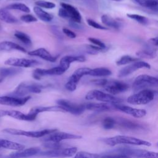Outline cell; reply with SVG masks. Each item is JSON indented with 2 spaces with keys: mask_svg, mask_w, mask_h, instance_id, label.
<instances>
[{
  "mask_svg": "<svg viewBox=\"0 0 158 158\" xmlns=\"http://www.w3.org/2000/svg\"><path fill=\"white\" fill-rule=\"evenodd\" d=\"M102 141L106 144L110 146H114L117 144H130L146 146H151V143L148 141L125 135H117L112 137L106 138L103 139Z\"/></svg>",
  "mask_w": 158,
  "mask_h": 158,
  "instance_id": "obj_1",
  "label": "cell"
},
{
  "mask_svg": "<svg viewBox=\"0 0 158 158\" xmlns=\"http://www.w3.org/2000/svg\"><path fill=\"white\" fill-rule=\"evenodd\" d=\"M114 152L115 153L124 154L128 157H133L136 158H158V154L156 152L130 147L119 148L114 150Z\"/></svg>",
  "mask_w": 158,
  "mask_h": 158,
  "instance_id": "obj_2",
  "label": "cell"
},
{
  "mask_svg": "<svg viewBox=\"0 0 158 158\" xmlns=\"http://www.w3.org/2000/svg\"><path fill=\"white\" fill-rule=\"evenodd\" d=\"M156 94V91L146 89L135 93L127 98V102L133 105L146 104L152 101Z\"/></svg>",
  "mask_w": 158,
  "mask_h": 158,
  "instance_id": "obj_3",
  "label": "cell"
},
{
  "mask_svg": "<svg viewBox=\"0 0 158 158\" xmlns=\"http://www.w3.org/2000/svg\"><path fill=\"white\" fill-rule=\"evenodd\" d=\"M43 86L41 84L33 82H22L20 83L12 93V96L25 97L29 93H40Z\"/></svg>",
  "mask_w": 158,
  "mask_h": 158,
  "instance_id": "obj_4",
  "label": "cell"
},
{
  "mask_svg": "<svg viewBox=\"0 0 158 158\" xmlns=\"http://www.w3.org/2000/svg\"><path fill=\"white\" fill-rule=\"evenodd\" d=\"M158 85V79L148 75H138L134 80L133 88L135 91L146 89L150 87H156Z\"/></svg>",
  "mask_w": 158,
  "mask_h": 158,
  "instance_id": "obj_5",
  "label": "cell"
},
{
  "mask_svg": "<svg viewBox=\"0 0 158 158\" xmlns=\"http://www.w3.org/2000/svg\"><path fill=\"white\" fill-rule=\"evenodd\" d=\"M57 131V129H45L38 131H25L22 130L15 129V128H5L2 130L3 132L9 133L13 135L25 136L31 138H41L46 135L51 134Z\"/></svg>",
  "mask_w": 158,
  "mask_h": 158,
  "instance_id": "obj_6",
  "label": "cell"
},
{
  "mask_svg": "<svg viewBox=\"0 0 158 158\" xmlns=\"http://www.w3.org/2000/svg\"><path fill=\"white\" fill-rule=\"evenodd\" d=\"M85 98L87 100L96 99L98 101H99L103 102L111 103V104L120 103L122 102V99L120 98H116L112 94H110L109 93H106L97 89H94L89 91L86 94Z\"/></svg>",
  "mask_w": 158,
  "mask_h": 158,
  "instance_id": "obj_7",
  "label": "cell"
},
{
  "mask_svg": "<svg viewBox=\"0 0 158 158\" xmlns=\"http://www.w3.org/2000/svg\"><path fill=\"white\" fill-rule=\"evenodd\" d=\"M77 148L76 147H70L65 148H59L42 152L40 154V155L48 157L64 158L72 157L77 153Z\"/></svg>",
  "mask_w": 158,
  "mask_h": 158,
  "instance_id": "obj_8",
  "label": "cell"
},
{
  "mask_svg": "<svg viewBox=\"0 0 158 158\" xmlns=\"http://www.w3.org/2000/svg\"><path fill=\"white\" fill-rule=\"evenodd\" d=\"M91 69L88 67H81L74 71L65 85V88L70 91H73L76 89L77 84L80 79L85 75H89Z\"/></svg>",
  "mask_w": 158,
  "mask_h": 158,
  "instance_id": "obj_9",
  "label": "cell"
},
{
  "mask_svg": "<svg viewBox=\"0 0 158 158\" xmlns=\"http://www.w3.org/2000/svg\"><path fill=\"white\" fill-rule=\"evenodd\" d=\"M58 106H60L64 110L74 115H80L85 110L84 104H78L69 100L60 99L57 101Z\"/></svg>",
  "mask_w": 158,
  "mask_h": 158,
  "instance_id": "obj_10",
  "label": "cell"
},
{
  "mask_svg": "<svg viewBox=\"0 0 158 158\" xmlns=\"http://www.w3.org/2000/svg\"><path fill=\"white\" fill-rule=\"evenodd\" d=\"M103 88L110 94H117L126 91L129 86L126 83L121 81L107 80Z\"/></svg>",
  "mask_w": 158,
  "mask_h": 158,
  "instance_id": "obj_11",
  "label": "cell"
},
{
  "mask_svg": "<svg viewBox=\"0 0 158 158\" xmlns=\"http://www.w3.org/2000/svg\"><path fill=\"white\" fill-rule=\"evenodd\" d=\"M9 116L18 120H25V121H32L35 120L37 115L31 112L25 114L20 111L15 110H2L0 109V117Z\"/></svg>",
  "mask_w": 158,
  "mask_h": 158,
  "instance_id": "obj_12",
  "label": "cell"
},
{
  "mask_svg": "<svg viewBox=\"0 0 158 158\" xmlns=\"http://www.w3.org/2000/svg\"><path fill=\"white\" fill-rule=\"evenodd\" d=\"M143 68L150 69L151 65L146 62L138 60L134 62H132L131 64L124 67L122 69H120L118 73V77L120 78L127 77V75L132 73L135 71Z\"/></svg>",
  "mask_w": 158,
  "mask_h": 158,
  "instance_id": "obj_13",
  "label": "cell"
},
{
  "mask_svg": "<svg viewBox=\"0 0 158 158\" xmlns=\"http://www.w3.org/2000/svg\"><path fill=\"white\" fill-rule=\"evenodd\" d=\"M66 70L62 67L61 66H57L55 67H52L48 69H36L33 73V77L36 80H40L43 77L46 75H60L63 74Z\"/></svg>",
  "mask_w": 158,
  "mask_h": 158,
  "instance_id": "obj_14",
  "label": "cell"
},
{
  "mask_svg": "<svg viewBox=\"0 0 158 158\" xmlns=\"http://www.w3.org/2000/svg\"><path fill=\"white\" fill-rule=\"evenodd\" d=\"M4 64L12 67H31L40 64V62L36 60L28 59L25 58H15L11 57L4 62Z\"/></svg>",
  "mask_w": 158,
  "mask_h": 158,
  "instance_id": "obj_15",
  "label": "cell"
},
{
  "mask_svg": "<svg viewBox=\"0 0 158 158\" xmlns=\"http://www.w3.org/2000/svg\"><path fill=\"white\" fill-rule=\"evenodd\" d=\"M56 131L48 135V136L46 137L44 139V140L45 141L60 143L63 140L78 139H81L82 138L81 136L78 135L69 133L66 132H56Z\"/></svg>",
  "mask_w": 158,
  "mask_h": 158,
  "instance_id": "obj_16",
  "label": "cell"
},
{
  "mask_svg": "<svg viewBox=\"0 0 158 158\" xmlns=\"http://www.w3.org/2000/svg\"><path fill=\"white\" fill-rule=\"evenodd\" d=\"M31 97L27 96L25 97H15L12 96H0V104L18 107L23 106Z\"/></svg>",
  "mask_w": 158,
  "mask_h": 158,
  "instance_id": "obj_17",
  "label": "cell"
},
{
  "mask_svg": "<svg viewBox=\"0 0 158 158\" xmlns=\"http://www.w3.org/2000/svg\"><path fill=\"white\" fill-rule=\"evenodd\" d=\"M113 106L117 109L118 110L126 113L127 114H129L134 117L136 118H141L146 115V111L144 109H136L133 108L128 106L121 104L120 103H117V104H112Z\"/></svg>",
  "mask_w": 158,
  "mask_h": 158,
  "instance_id": "obj_18",
  "label": "cell"
},
{
  "mask_svg": "<svg viewBox=\"0 0 158 158\" xmlns=\"http://www.w3.org/2000/svg\"><path fill=\"white\" fill-rule=\"evenodd\" d=\"M115 125H118L120 127H122L124 129L127 130H135L139 129H143L144 126L138 122L135 121H132L128 120L127 118H121L115 119Z\"/></svg>",
  "mask_w": 158,
  "mask_h": 158,
  "instance_id": "obj_19",
  "label": "cell"
},
{
  "mask_svg": "<svg viewBox=\"0 0 158 158\" xmlns=\"http://www.w3.org/2000/svg\"><path fill=\"white\" fill-rule=\"evenodd\" d=\"M61 7L64 8L67 12L69 19H71L75 23H80L81 21V15L77 8L71 4L62 2L60 3Z\"/></svg>",
  "mask_w": 158,
  "mask_h": 158,
  "instance_id": "obj_20",
  "label": "cell"
},
{
  "mask_svg": "<svg viewBox=\"0 0 158 158\" xmlns=\"http://www.w3.org/2000/svg\"><path fill=\"white\" fill-rule=\"evenodd\" d=\"M40 149L38 148H30L28 149L18 151L17 152L11 153L7 156V158H26L35 156L40 153Z\"/></svg>",
  "mask_w": 158,
  "mask_h": 158,
  "instance_id": "obj_21",
  "label": "cell"
},
{
  "mask_svg": "<svg viewBox=\"0 0 158 158\" xmlns=\"http://www.w3.org/2000/svg\"><path fill=\"white\" fill-rule=\"evenodd\" d=\"M28 54L30 56L40 57V58L51 62H54L57 58V57L52 56L49 51H48L46 49L43 48H38L33 51H31L28 52Z\"/></svg>",
  "mask_w": 158,
  "mask_h": 158,
  "instance_id": "obj_22",
  "label": "cell"
},
{
  "mask_svg": "<svg viewBox=\"0 0 158 158\" xmlns=\"http://www.w3.org/2000/svg\"><path fill=\"white\" fill-rule=\"evenodd\" d=\"M85 61H86V58L83 56H65L60 59L59 65L67 70L72 62Z\"/></svg>",
  "mask_w": 158,
  "mask_h": 158,
  "instance_id": "obj_23",
  "label": "cell"
},
{
  "mask_svg": "<svg viewBox=\"0 0 158 158\" xmlns=\"http://www.w3.org/2000/svg\"><path fill=\"white\" fill-rule=\"evenodd\" d=\"M43 112H64V110L60 106L58 105L51 106H35L32 107L30 110V112L36 115Z\"/></svg>",
  "mask_w": 158,
  "mask_h": 158,
  "instance_id": "obj_24",
  "label": "cell"
},
{
  "mask_svg": "<svg viewBox=\"0 0 158 158\" xmlns=\"http://www.w3.org/2000/svg\"><path fill=\"white\" fill-rule=\"evenodd\" d=\"M12 50H17L23 52H26V49L19 44L11 41L0 42V51H10Z\"/></svg>",
  "mask_w": 158,
  "mask_h": 158,
  "instance_id": "obj_25",
  "label": "cell"
},
{
  "mask_svg": "<svg viewBox=\"0 0 158 158\" xmlns=\"http://www.w3.org/2000/svg\"><path fill=\"white\" fill-rule=\"evenodd\" d=\"M1 148L18 151H21L24 149L25 146L22 144L14 142L10 140H7L5 139H0V148Z\"/></svg>",
  "mask_w": 158,
  "mask_h": 158,
  "instance_id": "obj_26",
  "label": "cell"
},
{
  "mask_svg": "<svg viewBox=\"0 0 158 158\" xmlns=\"http://www.w3.org/2000/svg\"><path fill=\"white\" fill-rule=\"evenodd\" d=\"M85 110H91L96 112H103L109 110L110 107L106 103H94V102H89L84 104Z\"/></svg>",
  "mask_w": 158,
  "mask_h": 158,
  "instance_id": "obj_27",
  "label": "cell"
},
{
  "mask_svg": "<svg viewBox=\"0 0 158 158\" xmlns=\"http://www.w3.org/2000/svg\"><path fill=\"white\" fill-rule=\"evenodd\" d=\"M101 19L102 22L108 27H110L114 29H119L121 27V23L119 22H118L109 15H102Z\"/></svg>",
  "mask_w": 158,
  "mask_h": 158,
  "instance_id": "obj_28",
  "label": "cell"
},
{
  "mask_svg": "<svg viewBox=\"0 0 158 158\" xmlns=\"http://www.w3.org/2000/svg\"><path fill=\"white\" fill-rule=\"evenodd\" d=\"M0 20L8 23L18 22L17 19L11 14L6 8L0 9Z\"/></svg>",
  "mask_w": 158,
  "mask_h": 158,
  "instance_id": "obj_29",
  "label": "cell"
},
{
  "mask_svg": "<svg viewBox=\"0 0 158 158\" xmlns=\"http://www.w3.org/2000/svg\"><path fill=\"white\" fill-rule=\"evenodd\" d=\"M136 54L138 57L141 58L153 59L157 56V49L156 48L149 47L138 51Z\"/></svg>",
  "mask_w": 158,
  "mask_h": 158,
  "instance_id": "obj_30",
  "label": "cell"
},
{
  "mask_svg": "<svg viewBox=\"0 0 158 158\" xmlns=\"http://www.w3.org/2000/svg\"><path fill=\"white\" fill-rule=\"evenodd\" d=\"M33 11L36 15L42 21L49 22L51 21L53 19V15L44 10L38 6H35L33 7Z\"/></svg>",
  "mask_w": 158,
  "mask_h": 158,
  "instance_id": "obj_31",
  "label": "cell"
},
{
  "mask_svg": "<svg viewBox=\"0 0 158 158\" xmlns=\"http://www.w3.org/2000/svg\"><path fill=\"white\" fill-rule=\"evenodd\" d=\"M141 6L157 10L158 7V0H133Z\"/></svg>",
  "mask_w": 158,
  "mask_h": 158,
  "instance_id": "obj_32",
  "label": "cell"
},
{
  "mask_svg": "<svg viewBox=\"0 0 158 158\" xmlns=\"http://www.w3.org/2000/svg\"><path fill=\"white\" fill-rule=\"evenodd\" d=\"M112 74V72L105 67H99L91 69L89 75L94 77H106Z\"/></svg>",
  "mask_w": 158,
  "mask_h": 158,
  "instance_id": "obj_33",
  "label": "cell"
},
{
  "mask_svg": "<svg viewBox=\"0 0 158 158\" xmlns=\"http://www.w3.org/2000/svg\"><path fill=\"white\" fill-rule=\"evenodd\" d=\"M22 71L21 69L15 67H7L0 69V76L2 77H6L9 76H13L20 73Z\"/></svg>",
  "mask_w": 158,
  "mask_h": 158,
  "instance_id": "obj_34",
  "label": "cell"
},
{
  "mask_svg": "<svg viewBox=\"0 0 158 158\" xmlns=\"http://www.w3.org/2000/svg\"><path fill=\"white\" fill-rule=\"evenodd\" d=\"M138 60H139V58L138 57H134L131 56L125 55L122 56L118 60H117L116 64L117 65H126L129 63L134 62Z\"/></svg>",
  "mask_w": 158,
  "mask_h": 158,
  "instance_id": "obj_35",
  "label": "cell"
},
{
  "mask_svg": "<svg viewBox=\"0 0 158 158\" xmlns=\"http://www.w3.org/2000/svg\"><path fill=\"white\" fill-rule=\"evenodd\" d=\"M14 36L25 44L30 45L31 44V40L30 36L22 31H16L14 33Z\"/></svg>",
  "mask_w": 158,
  "mask_h": 158,
  "instance_id": "obj_36",
  "label": "cell"
},
{
  "mask_svg": "<svg viewBox=\"0 0 158 158\" xmlns=\"http://www.w3.org/2000/svg\"><path fill=\"white\" fill-rule=\"evenodd\" d=\"M6 9H13V10H19L24 12H27L28 13L30 12V9H29V7L26 6L24 4H22V3H14V4H9L8 5L6 8Z\"/></svg>",
  "mask_w": 158,
  "mask_h": 158,
  "instance_id": "obj_37",
  "label": "cell"
},
{
  "mask_svg": "<svg viewBox=\"0 0 158 158\" xmlns=\"http://www.w3.org/2000/svg\"><path fill=\"white\" fill-rule=\"evenodd\" d=\"M102 125L106 130L114 128L115 127V120L113 117H106L102 120Z\"/></svg>",
  "mask_w": 158,
  "mask_h": 158,
  "instance_id": "obj_38",
  "label": "cell"
},
{
  "mask_svg": "<svg viewBox=\"0 0 158 158\" xmlns=\"http://www.w3.org/2000/svg\"><path fill=\"white\" fill-rule=\"evenodd\" d=\"M127 17H128L130 19H133L137 22L142 24V25H146L148 23V19L143 15H138V14H127Z\"/></svg>",
  "mask_w": 158,
  "mask_h": 158,
  "instance_id": "obj_39",
  "label": "cell"
},
{
  "mask_svg": "<svg viewBox=\"0 0 158 158\" xmlns=\"http://www.w3.org/2000/svg\"><path fill=\"white\" fill-rule=\"evenodd\" d=\"M100 155L85 151H80L75 154L73 158H99Z\"/></svg>",
  "mask_w": 158,
  "mask_h": 158,
  "instance_id": "obj_40",
  "label": "cell"
},
{
  "mask_svg": "<svg viewBox=\"0 0 158 158\" xmlns=\"http://www.w3.org/2000/svg\"><path fill=\"white\" fill-rule=\"evenodd\" d=\"M35 4L40 7H43L46 9H53L56 7V4L54 2L44 1V0H39L35 2Z\"/></svg>",
  "mask_w": 158,
  "mask_h": 158,
  "instance_id": "obj_41",
  "label": "cell"
},
{
  "mask_svg": "<svg viewBox=\"0 0 158 158\" xmlns=\"http://www.w3.org/2000/svg\"><path fill=\"white\" fill-rule=\"evenodd\" d=\"M86 22H87L89 26H91V27H93V28H94L99 29V30H107V29H108L107 27H104V26L100 25L99 23H97L96 21L92 20V19H88L86 20Z\"/></svg>",
  "mask_w": 158,
  "mask_h": 158,
  "instance_id": "obj_42",
  "label": "cell"
},
{
  "mask_svg": "<svg viewBox=\"0 0 158 158\" xmlns=\"http://www.w3.org/2000/svg\"><path fill=\"white\" fill-rule=\"evenodd\" d=\"M99 158H130V157L118 153H110L102 156H99Z\"/></svg>",
  "mask_w": 158,
  "mask_h": 158,
  "instance_id": "obj_43",
  "label": "cell"
},
{
  "mask_svg": "<svg viewBox=\"0 0 158 158\" xmlns=\"http://www.w3.org/2000/svg\"><path fill=\"white\" fill-rule=\"evenodd\" d=\"M20 20L27 23L35 22L37 21V19L31 14H25L20 17Z\"/></svg>",
  "mask_w": 158,
  "mask_h": 158,
  "instance_id": "obj_44",
  "label": "cell"
},
{
  "mask_svg": "<svg viewBox=\"0 0 158 158\" xmlns=\"http://www.w3.org/2000/svg\"><path fill=\"white\" fill-rule=\"evenodd\" d=\"M88 40L91 43H93V44L95 45V46H97V47H99L100 48H101L102 49H104L106 48L105 44L102 42L101 41H100L99 40H98L96 38H88Z\"/></svg>",
  "mask_w": 158,
  "mask_h": 158,
  "instance_id": "obj_45",
  "label": "cell"
},
{
  "mask_svg": "<svg viewBox=\"0 0 158 158\" xmlns=\"http://www.w3.org/2000/svg\"><path fill=\"white\" fill-rule=\"evenodd\" d=\"M62 31H63V33H64L67 36H68L69 38H75L76 36H77L76 34H75L73 31H71L70 30H69V29H68V28H64L62 29Z\"/></svg>",
  "mask_w": 158,
  "mask_h": 158,
  "instance_id": "obj_46",
  "label": "cell"
},
{
  "mask_svg": "<svg viewBox=\"0 0 158 158\" xmlns=\"http://www.w3.org/2000/svg\"><path fill=\"white\" fill-rule=\"evenodd\" d=\"M58 15L60 16L62 18L69 19V16H68L67 11L64 8H62V7L59 9V12H58Z\"/></svg>",
  "mask_w": 158,
  "mask_h": 158,
  "instance_id": "obj_47",
  "label": "cell"
},
{
  "mask_svg": "<svg viewBox=\"0 0 158 158\" xmlns=\"http://www.w3.org/2000/svg\"><path fill=\"white\" fill-rule=\"evenodd\" d=\"M149 43L153 46L157 47V44H158V38L157 37H155V38H152L149 40Z\"/></svg>",
  "mask_w": 158,
  "mask_h": 158,
  "instance_id": "obj_48",
  "label": "cell"
},
{
  "mask_svg": "<svg viewBox=\"0 0 158 158\" xmlns=\"http://www.w3.org/2000/svg\"><path fill=\"white\" fill-rule=\"evenodd\" d=\"M114 1H122L123 0H114Z\"/></svg>",
  "mask_w": 158,
  "mask_h": 158,
  "instance_id": "obj_49",
  "label": "cell"
},
{
  "mask_svg": "<svg viewBox=\"0 0 158 158\" xmlns=\"http://www.w3.org/2000/svg\"><path fill=\"white\" fill-rule=\"evenodd\" d=\"M1 81H2V80H1V79H0V83H1Z\"/></svg>",
  "mask_w": 158,
  "mask_h": 158,
  "instance_id": "obj_50",
  "label": "cell"
}]
</instances>
